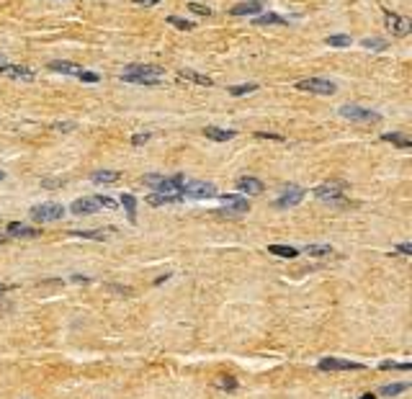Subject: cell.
Returning a JSON list of instances; mask_svg holds the SVG:
<instances>
[{
  "mask_svg": "<svg viewBox=\"0 0 412 399\" xmlns=\"http://www.w3.org/2000/svg\"><path fill=\"white\" fill-rule=\"evenodd\" d=\"M204 134L209 136V139H214V142H227V139H235V132H230V129H219V127H206V129H204Z\"/></svg>",
  "mask_w": 412,
  "mask_h": 399,
  "instance_id": "2e32d148",
  "label": "cell"
},
{
  "mask_svg": "<svg viewBox=\"0 0 412 399\" xmlns=\"http://www.w3.org/2000/svg\"><path fill=\"white\" fill-rule=\"evenodd\" d=\"M62 214H65V206H60V203H41V206L31 209V216L36 222H57L62 219Z\"/></svg>",
  "mask_w": 412,
  "mask_h": 399,
  "instance_id": "52a82bcc",
  "label": "cell"
},
{
  "mask_svg": "<svg viewBox=\"0 0 412 399\" xmlns=\"http://www.w3.org/2000/svg\"><path fill=\"white\" fill-rule=\"evenodd\" d=\"M49 70H54V72H62V75H77V72H80V67H77V65H72V62L54 60V62H49Z\"/></svg>",
  "mask_w": 412,
  "mask_h": 399,
  "instance_id": "ffe728a7",
  "label": "cell"
},
{
  "mask_svg": "<svg viewBox=\"0 0 412 399\" xmlns=\"http://www.w3.org/2000/svg\"><path fill=\"white\" fill-rule=\"evenodd\" d=\"M75 237H83V239H103L106 237V232L103 230H90V232H72Z\"/></svg>",
  "mask_w": 412,
  "mask_h": 399,
  "instance_id": "d6a6232c",
  "label": "cell"
},
{
  "mask_svg": "<svg viewBox=\"0 0 412 399\" xmlns=\"http://www.w3.org/2000/svg\"><path fill=\"white\" fill-rule=\"evenodd\" d=\"M168 24H170V26H175V29H180V31H191V29H193L191 21L178 18V16H170V18H168Z\"/></svg>",
  "mask_w": 412,
  "mask_h": 399,
  "instance_id": "f1b7e54d",
  "label": "cell"
},
{
  "mask_svg": "<svg viewBox=\"0 0 412 399\" xmlns=\"http://www.w3.org/2000/svg\"><path fill=\"white\" fill-rule=\"evenodd\" d=\"M0 65H5V57L3 54H0Z\"/></svg>",
  "mask_w": 412,
  "mask_h": 399,
  "instance_id": "ee69618b",
  "label": "cell"
},
{
  "mask_svg": "<svg viewBox=\"0 0 412 399\" xmlns=\"http://www.w3.org/2000/svg\"><path fill=\"white\" fill-rule=\"evenodd\" d=\"M304 188H299V186H289L283 191V196L276 201V206L278 209H289V206H296V203H302V199H304Z\"/></svg>",
  "mask_w": 412,
  "mask_h": 399,
  "instance_id": "8fae6325",
  "label": "cell"
},
{
  "mask_svg": "<svg viewBox=\"0 0 412 399\" xmlns=\"http://www.w3.org/2000/svg\"><path fill=\"white\" fill-rule=\"evenodd\" d=\"M183 196H165V193H150L147 196V203L150 206H165V203H178Z\"/></svg>",
  "mask_w": 412,
  "mask_h": 399,
  "instance_id": "d6986e66",
  "label": "cell"
},
{
  "mask_svg": "<svg viewBox=\"0 0 412 399\" xmlns=\"http://www.w3.org/2000/svg\"><path fill=\"white\" fill-rule=\"evenodd\" d=\"M397 253H402V255H412V245H410V242L397 245Z\"/></svg>",
  "mask_w": 412,
  "mask_h": 399,
  "instance_id": "74e56055",
  "label": "cell"
},
{
  "mask_svg": "<svg viewBox=\"0 0 412 399\" xmlns=\"http://www.w3.org/2000/svg\"><path fill=\"white\" fill-rule=\"evenodd\" d=\"M8 234H10V237H36L39 232L34 230V227H26V224H21V222H13V224H8Z\"/></svg>",
  "mask_w": 412,
  "mask_h": 399,
  "instance_id": "ac0fdd59",
  "label": "cell"
},
{
  "mask_svg": "<svg viewBox=\"0 0 412 399\" xmlns=\"http://www.w3.org/2000/svg\"><path fill=\"white\" fill-rule=\"evenodd\" d=\"M268 253H271V255H278V258H289V260L299 255L294 247H286V245H271V247H268Z\"/></svg>",
  "mask_w": 412,
  "mask_h": 399,
  "instance_id": "603a6c76",
  "label": "cell"
},
{
  "mask_svg": "<svg viewBox=\"0 0 412 399\" xmlns=\"http://www.w3.org/2000/svg\"><path fill=\"white\" fill-rule=\"evenodd\" d=\"M180 77H183V80H191V83H199V85H204V88L214 85V80H211L209 75H201V72H196V70H180Z\"/></svg>",
  "mask_w": 412,
  "mask_h": 399,
  "instance_id": "e0dca14e",
  "label": "cell"
},
{
  "mask_svg": "<svg viewBox=\"0 0 412 399\" xmlns=\"http://www.w3.org/2000/svg\"><path fill=\"white\" fill-rule=\"evenodd\" d=\"M343 191H345V186L343 183H325V186H317L314 188V196L319 201H343L345 196H343Z\"/></svg>",
  "mask_w": 412,
  "mask_h": 399,
  "instance_id": "30bf717a",
  "label": "cell"
},
{
  "mask_svg": "<svg viewBox=\"0 0 412 399\" xmlns=\"http://www.w3.org/2000/svg\"><path fill=\"white\" fill-rule=\"evenodd\" d=\"M183 183H186V178L180 173L173 178H165V175H147L144 178V186L155 188V193H165V196H180Z\"/></svg>",
  "mask_w": 412,
  "mask_h": 399,
  "instance_id": "7a4b0ae2",
  "label": "cell"
},
{
  "mask_svg": "<svg viewBox=\"0 0 412 399\" xmlns=\"http://www.w3.org/2000/svg\"><path fill=\"white\" fill-rule=\"evenodd\" d=\"M237 191H242V193H263V183L258 178H237Z\"/></svg>",
  "mask_w": 412,
  "mask_h": 399,
  "instance_id": "9a60e30c",
  "label": "cell"
},
{
  "mask_svg": "<svg viewBox=\"0 0 412 399\" xmlns=\"http://www.w3.org/2000/svg\"><path fill=\"white\" fill-rule=\"evenodd\" d=\"M253 90H258V85H255V83H247V85H235V88H230V93H232V96H245V93H253Z\"/></svg>",
  "mask_w": 412,
  "mask_h": 399,
  "instance_id": "1f68e13d",
  "label": "cell"
},
{
  "mask_svg": "<svg viewBox=\"0 0 412 399\" xmlns=\"http://www.w3.org/2000/svg\"><path fill=\"white\" fill-rule=\"evenodd\" d=\"M271 24H286V21L276 13H263V16H255V26H271Z\"/></svg>",
  "mask_w": 412,
  "mask_h": 399,
  "instance_id": "cb8c5ba5",
  "label": "cell"
},
{
  "mask_svg": "<svg viewBox=\"0 0 412 399\" xmlns=\"http://www.w3.org/2000/svg\"><path fill=\"white\" fill-rule=\"evenodd\" d=\"M116 180H119L116 170H98V173H93V183H116Z\"/></svg>",
  "mask_w": 412,
  "mask_h": 399,
  "instance_id": "7402d4cb",
  "label": "cell"
},
{
  "mask_svg": "<svg viewBox=\"0 0 412 399\" xmlns=\"http://www.w3.org/2000/svg\"><path fill=\"white\" fill-rule=\"evenodd\" d=\"M165 77V70L157 65H129L121 72L124 83H134V85H160Z\"/></svg>",
  "mask_w": 412,
  "mask_h": 399,
  "instance_id": "6da1fadb",
  "label": "cell"
},
{
  "mask_svg": "<svg viewBox=\"0 0 412 399\" xmlns=\"http://www.w3.org/2000/svg\"><path fill=\"white\" fill-rule=\"evenodd\" d=\"M121 206L127 209L129 222H137V199L132 196V193H121Z\"/></svg>",
  "mask_w": 412,
  "mask_h": 399,
  "instance_id": "44dd1931",
  "label": "cell"
},
{
  "mask_svg": "<svg viewBox=\"0 0 412 399\" xmlns=\"http://www.w3.org/2000/svg\"><path fill=\"white\" fill-rule=\"evenodd\" d=\"M101 206H106V209H113L116 206V201L113 199H108V196H93V199H77L75 203H72V214H93V211H98Z\"/></svg>",
  "mask_w": 412,
  "mask_h": 399,
  "instance_id": "3957f363",
  "label": "cell"
},
{
  "mask_svg": "<svg viewBox=\"0 0 412 399\" xmlns=\"http://www.w3.org/2000/svg\"><path fill=\"white\" fill-rule=\"evenodd\" d=\"M147 139H150V132H139V134H134V136H132V144H134V147H139V144H144Z\"/></svg>",
  "mask_w": 412,
  "mask_h": 399,
  "instance_id": "e575fe53",
  "label": "cell"
},
{
  "mask_svg": "<svg viewBox=\"0 0 412 399\" xmlns=\"http://www.w3.org/2000/svg\"><path fill=\"white\" fill-rule=\"evenodd\" d=\"M384 142H392V144H397V147H410L412 142H410V136H405V134H397V132H392V134H384L381 136Z\"/></svg>",
  "mask_w": 412,
  "mask_h": 399,
  "instance_id": "484cf974",
  "label": "cell"
},
{
  "mask_svg": "<svg viewBox=\"0 0 412 399\" xmlns=\"http://www.w3.org/2000/svg\"><path fill=\"white\" fill-rule=\"evenodd\" d=\"M219 389H227V392H232V389H237V379H232V376H219V379L214 381Z\"/></svg>",
  "mask_w": 412,
  "mask_h": 399,
  "instance_id": "83f0119b",
  "label": "cell"
},
{
  "mask_svg": "<svg viewBox=\"0 0 412 399\" xmlns=\"http://www.w3.org/2000/svg\"><path fill=\"white\" fill-rule=\"evenodd\" d=\"M381 368H386V371H389V368H399V371H407V368H410V363H394V361H384V363H381Z\"/></svg>",
  "mask_w": 412,
  "mask_h": 399,
  "instance_id": "836d02e7",
  "label": "cell"
},
{
  "mask_svg": "<svg viewBox=\"0 0 412 399\" xmlns=\"http://www.w3.org/2000/svg\"><path fill=\"white\" fill-rule=\"evenodd\" d=\"M134 3H137V5H157L160 0H134Z\"/></svg>",
  "mask_w": 412,
  "mask_h": 399,
  "instance_id": "ab89813d",
  "label": "cell"
},
{
  "mask_svg": "<svg viewBox=\"0 0 412 399\" xmlns=\"http://www.w3.org/2000/svg\"><path fill=\"white\" fill-rule=\"evenodd\" d=\"M0 72L16 80H34V70L29 67H18V65H0Z\"/></svg>",
  "mask_w": 412,
  "mask_h": 399,
  "instance_id": "4fadbf2b",
  "label": "cell"
},
{
  "mask_svg": "<svg viewBox=\"0 0 412 399\" xmlns=\"http://www.w3.org/2000/svg\"><path fill=\"white\" fill-rule=\"evenodd\" d=\"M386 26L392 29V31L397 33V36H405V33H410V29H412L410 18L397 16V13H389V10H386Z\"/></svg>",
  "mask_w": 412,
  "mask_h": 399,
  "instance_id": "7c38bea8",
  "label": "cell"
},
{
  "mask_svg": "<svg viewBox=\"0 0 412 399\" xmlns=\"http://www.w3.org/2000/svg\"><path fill=\"white\" fill-rule=\"evenodd\" d=\"M361 399H376V394H371V392H369V394H363Z\"/></svg>",
  "mask_w": 412,
  "mask_h": 399,
  "instance_id": "7bdbcfd3",
  "label": "cell"
},
{
  "mask_svg": "<svg viewBox=\"0 0 412 399\" xmlns=\"http://www.w3.org/2000/svg\"><path fill=\"white\" fill-rule=\"evenodd\" d=\"M224 201V209L214 211V214H222V216H237V214H245L250 209V201L247 199H240V196H222Z\"/></svg>",
  "mask_w": 412,
  "mask_h": 399,
  "instance_id": "ba28073f",
  "label": "cell"
},
{
  "mask_svg": "<svg viewBox=\"0 0 412 399\" xmlns=\"http://www.w3.org/2000/svg\"><path fill=\"white\" fill-rule=\"evenodd\" d=\"M180 193H186L191 199H211V196H216V186L206 183V180H186Z\"/></svg>",
  "mask_w": 412,
  "mask_h": 399,
  "instance_id": "277c9868",
  "label": "cell"
},
{
  "mask_svg": "<svg viewBox=\"0 0 412 399\" xmlns=\"http://www.w3.org/2000/svg\"><path fill=\"white\" fill-rule=\"evenodd\" d=\"M340 116H345L350 121H363V124H376L381 121V116L376 111H369V108H361V106H343L340 108Z\"/></svg>",
  "mask_w": 412,
  "mask_h": 399,
  "instance_id": "8992f818",
  "label": "cell"
},
{
  "mask_svg": "<svg viewBox=\"0 0 412 399\" xmlns=\"http://www.w3.org/2000/svg\"><path fill=\"white\" fill-rule=\"evenodd\" d=\"M188 8L193 10V13H199V16H209V13H211V10H209V8H204V5H199V3H191Z\"/></svg>",
  "mask_w": 412,
  "mask_h": 399,
  "instance_id": "8d00e7d4",
  "label": "cell"
},
{
  "mask_svg": "<svg viewBox=\"0 0 412 399\" xmlns=\"http://www.w3.org/2000/svg\"><path fill=\"white\" fill-rule=\"evenodd\" d=\"M232 16H260V3H255V0L240 3V5L232 8Z\"/></svg>",
  "mask_w": 412,
  "mask_h": 399,
  "instance_id": "5bb4252c",
  "label": "cell"
},
{
  "mask_svg": "<svg viewBox=\"0 0 412 399\" xmlns=\"http://www.w3.org/2000/svg\"><path fill=\"white\" fill-rule=\"evenodd\" d=\"M307 255L325 258V255H333V247L330 245H307Z\"/></svg>",
  "mask_w": 412,
  "mask_h": 399,
  "instance_id": "4316f807",
  "label": "cell"
},
{
  "mask_svg": "<svg viewBox=\"0 0 412 399\" xmlns=\"http://www.w3.org/2000/svg\"><path fill=\"white\" fill-rule=\"evenodd\" d=\"M319 368L322 371H361L363 363L348 361V358H322L319 361Z\"/></svg>",
  "mask_w": 412,
  "mask_h": 399,
  "instance_id": "9c48e42d",
  "label": "cell"
},
{
  "mask_svg": "<svg viewBox=\"0 0 412 399\" xmlns=\"http://www.w3.org/2000/svg\"><path fill=\"white\" fill-rule=\"evenodd\" d=\"M77 77H80V80H85V83H98V75H96V72H83V70H80Z\"/></svg>",
  "mask_w": 412,
  "mask_h": 399,
  "instance_id": "d590c367",
  "label": "cell"
},
{
  "mask_svg": "<svg viewBox=\"0 0 412 399\" xmlns=\"http://www.w3.org/2000/svg\"><path fill=\"white\" fill-rule=\"evenodd\" d=\"M41 186H44V188H57V186H62V180H44Z\"/></svg>",
  "mask_w": 412,
  "mask_h": 399,
  "instance_id": "f35d334b",
  "label": "cell"
},
{
  "mask_svg": "<svg viewBox=\"0 0 412 399\" xmlns=\"http://www.w3.org/2000/svg\"><path fill=\"white\" fill-rule=\"evenodd\" d=\"M410 389V384H386V386H381V397H397V394H402V392H407Z\"/></svg>",
  "mask_w": 412,
  "mask_h": 399,
  "instance_id": "d4e9b609",
  "label": "cell"
},
{
  "mask_svg": "<svg viewBox=\"0 0 412 399\" xmlns=\"http://www.w3.org/2000/svg\"><path fill=\"white\" fill-rule=\"evenodd\" d=\"M3 178H5V173H3V170H0V180H3Z\"/></svg>",
  "mask_w": 412,
  "mask_h": 399,
  "instance_id": "f6af8a7d",
  "label": "cell"
},
{
  "mask_svg": "<svg viewBox=\"0 0 412 399\" xmlns=\"http://www.w3.org/2000/svg\"><path fill=\"white\" fill-rule=\"evenodd\" d=\"M330 47H350V36H343V33H335V36H327Z\"/></svg>",
  "mask_w": 412,
  "mask_h": 399,
  "instance_id": "4dcf8cb0",
  "label": "cell"
},
{
  "mask_svg": "<svg viewBox=\"0 0 412 399\" xmlns=\"http://www.w3.org/2000/svg\"><path fill=\"white\" fill-rule=\"evenodd\" d=\"M72 127H75V124H54L57 132H65V129H72Z\"/></svg>",
  "mask_w": 412,
  "mask_h": 399,
  "instance_id": "60d3db41",
  "label": "cell"
},
{
  "mask_svg": "<svg viewBox=\"0 0 412 399\" xmlns=\"http://www.w3.org/2000/svg\"><path fill=\"white\" fill-rule=\"evenodd\" d=\"M296 88L304 90V93H319V96H333L335 93V83L330 80H322V77H309V80H299Z\"/></svg>",
  "mask_w": 412,
  "mask_h": 399,
  "instance_id": "5b68a950",
  "label": "cell"
},
{
  "mask_svg": "<svg viewBox=\"0 0 412 399\" xmlns=\"http://www.w3.org/2000/svg\"><path fill=\"white\" fill-rule=\"evenodd\" d=\"M5 291H8V286H5V283H0V296H3Z\"/></svg>",
  "mask_w": 412,
  "mask_h": 399,
  "instance_id": "b9f144b4",
  "label": "cell"
},
{
  "mask_svg": "<svg viewBox=\"0 0 412 399\" xmlns=\"http://www.w3.org/2000/svg\"><path fill=\"white\" fill-rule=\"evenodd\" d=\"M361 44H363L366 49H376V52H379V49H386V41H384V39H376V36H369V39H363Z\"/></svg>",
  "mask_w": 412,
  "mask_h": 399,
  "instance_id": "f546056e",
  "label": "cell"
}]
</instances>
